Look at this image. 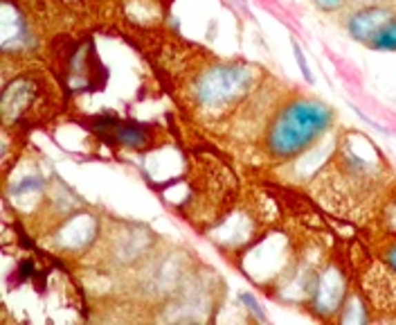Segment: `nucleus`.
<instances>
[{
    "label": "nucleus",
    "instance_id": "nucleus-14",
    "mask_svg": "<svg viewBox=\"0 0 396 325\" xmlns=\"http://www.w3.org/2000/svg\"><path fill=\"white\" fill-rule=\"evenodd\" d=\"M239 303L241 305H244V310L248 312V314H250L253 316V319L255 321H268V316H266V312H264V307L259 305V301H257V298L250 294V292H239Z\"/></svg>",
    "mask_w": 396,
    "mask_h": 325
},
{
    "label": "nucleus",
    "instance_id": "nucleus-9",
    "mask_svg": "<svg viewBox=\"0 0 396 325\" xmlns=\"http://www.w3.org/2000/svg\"><path fill=\"white\" fill-rule=\"evenodd\" d=\"M349 292H351L349 278L347 271L342 269V264L338 260H326L320 264L306 310L320 321H335V316H338Z\"/></svg>",
    "mask_w": 396,
    "mask_h": 325
},
{
    "label": "nucleus",
    "instance_id": "nucleus-12",
    "mask_svg": "<svg viewBox=\"0 0 396 325\" xmlns=\"http://www.w3.org/2000/svg\"><path fill=\"white\" fill-rule=\"evenodd\" d=\"M369 321H374V314H372V305H369L365 292L360 287L351 289V292L347 294V298H344L338 316H335V323L365 325Z\"/></svg>",
    "mask_w": 396,
    "mask_h": 325
},
{
    "label": "nucleus",
    "instance_id": "nucleus-8",
    "mask_svg": "<svg viewBox=\"0 0 396 325\" xmlns=\"http://www.w3.org/2000/svg\"><path fill=\"white\" fill-rule=\"evenodd\" d=\"M59 75H61V84H66L68 91L83 93L104 84L106 68L101 64L99 55L95 53L90 41H79V44L72 41L61 57Z\"/></svg>",
    "mask_w": 396,
    "mask_h": 325
},
{
    "label": "nucleus",
    "instance_id": "nucleus-11",
    "mask_svg": "<svg viewBox=\"0 0 396 325\" xmlns=\"http://www.w3.org/2000/svg\"><path fill=\"white\" fill-rule=\"evenodd\" d=\"M34 48H37V39L32 37L28 19L19 10L12 16L10 5L3 3V53L7 57H21Z\"/></svg>",
    "mask_w": 396,
    "mask_h": 325
},
{
    "label": "nucleus",
    "instance_id": "nucleus-1",
    "mask_svg": "<svg viewBox=\"0 0 396 325\" xmlns=\"http://www.w3.org/2000/svg\"><path fill=\"white\" fill-rule=\"evenodd\" d=\"M264 71L248 62H212L198 66L187 80V106L203 122H221L241 109L261 86Z\"/></svg>",
    "mask_w": 396,
    "mask_h": 325
},
{
    "label": "nucleus",
    "instance_id": "nucleus-16",
    "mask_svg": "<svg viewBox=\"0 0 396 325\" xmlns=\"http://www.w3.org/2000/svg\"><path fill=\"white\" fill-rule=\"evenodd\" d=\"M378 258H381L387 267L396 273V235H390L387 237V242L381 244V253H378Z\"/></svg>",
    "mask_w": 396,
    "mask_h": 325
},
{
    "label": "nucleus",
    "instance_id": "nucleus-13",
    "mask_svg": "<svg viewBox=\"0 0 396 325\" xmlns=\"http://www.w3.org/2000/svg\"><path fill=\"white\" fill-rule=\"evenodd\" d=\"M367 46L372 50H378V53H396V19L387 23L381 32H376Z\"/></svg>",
    "mask_w": 396,
    "mask_h": 325
},
{
    "label": "nucleus",
    "instance_id": "nucleus-2",
    "mask_svg": "<svg viewBox=\"0 0 396 325\" xmlns=\"http://www.w3.org/2000/svg\"><path fill=\"white\" fill-rule=\"evenodd\" d=\"M335 124V111L322 100L293 95L270 113L261 145L275 162H288L313 149Z\"/></svg>",
    "mask_w": 396,
    "mask_h": 325
},
{
    "label": "nucleus",
    "instance_id": "nucleus-7",
    "mask_svg": "<svg viewBox=\"0 0 396 325\" xmlns=\"http://www.w3.org/2000/svg\"><path fill=\"white\" fill-rule=\"evenodd\" d=\"M104 224L88 210H72L50 230V249L66 258H81L97 246Z\"/></svg>",
    "mask_w": 396,
    "mask_h": 325
},
{
    "label": "nucleus",
    "instance_id": "nucleus-3",
    "mask_svg": "<svg viewBox=\"0 0 396 325\" xmlns=\"http://www.w3.org/2000/svg\"><path fill=\"white\" fill-rule=\"evenodd\" d=\"M63 106L61 82L43 68H25L5 80L0 113L7 131L19 136L50 122Z\"/></svg>",
    "mask_w": 396,
    "mask_h": 325
},
{
    "label": "nucleus",
    "instance_id": "nucleus-18",
    "mask_svg": "<svg viewBox=\"0 0 396 325\" xmlns=\"http://www.w3.org/2000/svg\"><path fill=\"white\" fill-rule=\"evenodd\" d=\"M347 0H313V5L322 12H338Z\"/></svg>",
    "mask_w": 396,
    "mask_h": 325
},
{
    "label": "nucleus",
    "instance_id": "nucleus-17",
    "mask_svg": "<svg viewBox=\"0 0 396 325\" xmlns=\"http://www.w3.org/2000/svg\"><path fill=\"white\" fill-rule=\"evenodd\" d=\"M290 46H293V55H295V62H297V66H299V71H302V75L306 77V82H313L311 68H308V64H306V59H304L302 48H299V44H297V41H290Z\"/></svg>",
    "mask_w": 396,
    "mask_h": 325
},
{
    "label": "nucleus",
    "instance_id": "nucleus-15",
    "mask_svg": "<svg viewBox=\"0 0 396 325\" xmlns=\"http://www.w3.org/2000/svg\"><path fill=\"white\" fill-rule=\"evenodd\" d=\"M381 219H383V226L390 235H396V194L392 199H387L381 208Z\"/></svg>",
    "mask_w": 396,
    "mask_h": 325
},
{
    "label": "nucleus",
    "instance_id": "nucleus-4",
    "mask_svg": "<svg viewBox=\"0 0 396 325\" xmlns=\"http://www.w3.org/2000/svg\"><path fill=\"white\" fill-rule=\"evenodd\" d=\"M241 255V269L259 287L275 289L277 282L286 276L290 264L297 258V249L290 237L281 230L261 233L250 246H246Z\"/></svg>",
    "mask_w": 396,
    "mask_h": 325
},
{
    "label": "nucleus",
    "instance_id": "nucleus-5",
    "mask_svg": "<svg viewBox=\"0 0 396 325\" xmlns=\"http://www.w3.org/2000/svg\"><path fill=\"white\" fill-rule=\"evenodd\" d=\"M86 129L92 131L97 138L117 149L128 151H151L165 147V129L158 124H144L135 120H124L110 113L92 115L83 120Z\"/></svg>",
    "mask_w": 396,
    "mask_h": 325
},
{
    "label": "nucleus",
    "instance_id": "nucleus-6",
    "mask_svg": "<svg viewBox=\"0 0 396 325\" xmlns=\"http://www.w3.org/2000/svg\"><path fill=\"white\" fill-rule=\"evenodd\" d=\"M99 242H104L106 264H110L113 269H133L140 267L151 253H156L158 237L146 226L119 221L117 230H110V235L101 230Z\"/></svg>",
    "mask_w": 396,
    "mask_h": 325
},
{
    "label": "nucleus",
    "instance_id": "nucleus-10",
    "mask_svg": "<svg viewBox=\"0 0 396 325\" xmlns=\"http://www.w3.org/2000/svg\"><path fill=\"white\" fill-rule=\"evenodd\" d=\"M396 19V14L392 7L387 5H367V7H360V10L351 12L347 16V34L358 44H369L374 39L376 32H381L383 28L390 21Z\"/></svg>",
    "mask_w": 396,
    "mask_h": 325
}]
</instances>
